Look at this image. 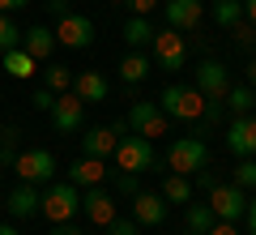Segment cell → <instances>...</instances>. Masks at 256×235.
I'll return each instance as SVG.
<instances>
[{
  "mask_svg": "<svg viewBox=\"0 0 256 235\" xmlns=\"http://www.w3.org/2000/svg\"><path fill=\"white\" fill-rule=\"evenodd\" d=\"M158 107L166 111V120H184V124H196L205 111V94L196 90V86H166L162 94H158Z\"/></svg>",
  "mask_w": 256,
  "mask_h": 235,
  "instance_id": "obj_1",
  "label": "cell"
},
{
  "mask_svg": "<svg viewBox=\"0 0 256 235\" xmlns=\"http://www.w3.org/2000/svg\"><path fill=\"white\" fill-rule=\"evenodd\" d=\"M111 158H116L120 171H132V175L154 171V163H158V158H154V141H150V137H137V133H124V137H120Z\"/></svg>",
  "mask_w": 256,
  "mask_h": 235,
  "instance_id": "obj_2",
  "label": "cell"
},
{
  "mask_svg": "<svg viewBox=\"0 0 256 235\" xmlns=\"http://www.w3.org/2000/svg\"><path fill=\"white\" fill-rule=\"evenodd\" d=\"M205 163H210V145L201 137H175L166 150V171L175 175H196Z\"/></svg>",
  "mask_w": 256,
  "mask_h": 235,
  "instance_id": "obj_3",
  "label": "cell"
},
{
  "mask_svg": "<svg viewBox=\"0 0 256 235\" xmlns=\"http://www.w3.org/2000/svg\"><path fill=\"white\" fill-rule=\"evenodd\" d=\"M43 218L47 222H73L77 209H82V188L77 184H52V188L43 192Z\"/></svg>",
  "mask_w": 256,
  "mask_h": 235,
  "instance_id": "obj_4",
  "label": "cell"
},
{
  "mask_svg": "<svg viewBox=\"0 0 256 235\" xmlns=\"http://www.w3.org/2000/svg\"><path fill=\"white\" fill-rule=\"evenodd\" d=\"M150 47H154V64H158V69H166V73H180L184 60H188V43H184V35H180L175 26L154 30Z\"/></svg>",
  "mask_w": 256,
  "mask_h": 235,
  "instance_id": "obj_5",
  "label": "cell"
},
{
  "mask_svg": "<svg viewBox=\"0 0 256 235\" xmlns=\"http://www.w3.org/2000/svg\"><path fill=\"white\" fill-rule=\"evenodd\" d=\"M128 133H137V137H166V128H171V120H166V111L158 107V103H132L128 107Z\"/></svg>",
  "mask_w": 256,
  "mask_h": 235,
  "instance_id": "obj_6",
  "label": "cell"
},
{
  "mask_svg": "<svg viewBox=\"0 0 256 235\" xmlns=\"http://www.w3.org/2000/svg\"><path fill=\"white\" fill-rule=\"evenodd\" d=\"M13 171L22 175V184H52V175H56V154H52V150H18Z\"/></svg>",
  "mask_w": 256,
  "mask_h": 235,
  "instance_id": "obj_7",
  "label": "cell"
},
{
  "mask_svg": "<svg viewBox=\"0 0 256 235\" xmlns=\"http://www.w3.org/2000/svg\"><path fill=\"white\" fill-rule=\"evenodd\" d=\"M210 209L222 222H239L248 214V188H239V184H214L210 188Z\"/></svg>",
  "mask_w": 256,
  "mask_h": 235,
  "instance_id": "obj_8",
  "label": "cell"
},
{
  "mask_svg": "<svg viewBox=\"0 0 256 235\" xmlns=\"http://www.w3.org/2000/svg\"><path fill=\"white\" fill-rule=\"evenodd\" d=\"M52 30H56L60 47H90L94 43V22L86 13H64V18H56Z\"/></svg>",
  "mask_w": 256,
  "mask_h": 235,
  "instance_id": "obj_9",
  "label": "cell"
},
{
  "mask_svg": "<svg viewBox=\"0 0 256 235\" xmlns=\"http://www.w3.org/2000/svg\"><path fill=\"white\" fill-rule=\"evenodd\" d=\"M47 116H52L56 133H77V128L86 124V103L77 99L73 90H64V94H56V107L47 111Z\"/></svg>",
  "mask_w": 256,
  "mask_h": 235,
  "instance_id": "obj_10",
  "label": "cell"
},
{
  "mask_svg": "<svg viewBox=\"0 0 256 235\" xmlns=\"http://www.w3.org/2000/svg\"><path fill=\"white\" fill-rule=\"evenodd\" d=\"M196 90L205 94V99H226L230 90V69L222 60H201L196 64Z\"/></svg>",
  "mask_w": 256,
  "mask_h": 235,
  "instance_id": "obj_11",
  "label": "cell"
},
{
  "mask_svg": "<svg viewBox=\"0 0 256 235\" xmlns=\"http://www.w3.org/2000/svg\"><path fill=\"white\" fill-rule=\"evenodd\" d=\"M162 13H166V26L184 30H196L205 22V0H162Z\"/></svg>",
  "mask_w": 256,
  "mask_h": 235,
  "instance_id": "obj_12",
  "label": "cell"
},
{
  "mask_svg": "<svg viewBox=\"0 0 256 235\" xmlns=\"http://www.w3.org/2000/svg\"><path fill=\"white\" fill-rule=\"evenodd\" d=\"M226 150L235 158H252L256 154V116H235L226 128Z\"/></svg>",
  "mask_w": 256,
  "mask_h": 235,
  "instance_id": "obj_13",
  "label": "cell"
},
{
  "mask_svg": "<svg viewBox=\"0 0 256 235\" xmlns=\"http://www.w3.org/2000/svg\"><path fill=\"white\" fill-rule=\"evenodd\" d=\"M82 214L90 218L94 226H107L111 218H116V197H111L102 184H94V188H86V192H82Z\"/></svg>",
  "mask_w": 256,
  "mask_h": 235,
  "instance_id": "obj_14",
  "label": "cell"
},
{
  "mask_svg": "<svg viewBox=\"0 0 256 235\" xmlns=\"http://www.w3.org/2000/svg\"><path fill=\"white\" fill-rule=\"evenodd\" d=\"M132 222L137 226H162L166 222L162 192H137V197H132Z\"/></svg>",
  "mask_w": 256,
  "mask_h": 235,
  "instance_id": "obj_15",
  "label": "cell"
},
{
  "mask_svg": "<svg viewBox=\"0 0 256 235\" xmlns=\"http://www.w3.org/2000/svg\"><path fill=\"white\" fill-rule=\"evenodd\" d=\"M107 158H90V154H82V158H73V167H68V184H77V188H94V184L107 180Z\"/></svg>",
  "mask_w": 256,
  "mask_h": 235,
  "instance_id": "obj_16",
  "label": "cell"
},
{
  "mask_svg": "<svg viewBox=\"0 0 256 235\" xmlns=\"http://www.w3.org/2000/svg\"><path fill=\"white\" fill-rule=\"evenodd\" d=\"M73 94L82 103H107L111 99V86H107V77H102L98 69H86V73L73 77Z\"/></svg>",
  "mask_w": 256,
  "mask_h": 235,
  "instance_id": "obj_17",
  "label": "cell"
},
{
  "mask_svg": "<svg viewBox=\"0 0 256 235\" xmlns=\"http://www.w3.org/2000/svg\"><path fill=\"white\" fill-rule=\"evenodd\" d=\"M38 205H43V192H38V184H18V188L9 192V201H4V209H9L13 218H34Z\"/></svg>",
  "mask_w": 256,
  "mask_h": 235,
  "instance_id": "obj_18",
  "label": "cell"
},
{
  "mask_svg": "<svg viewBox=\"0 0 256 235\" xmlns=\"http://www.w3.org/2000/svg\"><path fill=\"white\" fill-rule=\"evenodd\" d=\"M56 47H60V43H56V30H52V26H30V30H22V52L34 56V60H47Z\"/></svg>",
  "mask_w": 256,
  "mask_h": 235,
  "instance_id": "obj_19",
  "label": "cell"
},
{
  "mask_svg": "<svg viewBox=\"0 0 256 235\" xmlns=\"http://www.w3.org/2000/svg\"><path fill=\"white\" fill-rule=\"evenodd\" d=\"M116 141L120 137L111 133V128H86L82 154H90V158H111V154H116Z\"/></svg>",
  "mask_w": 256,
  "mask_h": 235,
  "instance_id": "obj_20",
  "label": "cell"
},
{
  "mask_svg": "<svg viewBox=\"0 0 256 235\" xmlns=\"http://www.w3.org/2000/svg\"><path fill=\"white\" fill-rule=\"evenodd\" d=\"M150 73H154V64L146 60V52H128L124 60H120V82L124 86H141Z\"/></svg>",
  "mask_w": 256,
  "mask_h": 235,
  "instance_id": "obj_21",
  "label": "cell"
},
{
  "mask_svg": "<svg viewBox=\"0 0 256 235\" xmlns=\"http://www.w3.org/2000/svg\"><path fill=\"white\" fill-rule=\"evenodd\" d=\"M222 107L230 111V116H252V107H256V90L252 86H230L226 90V99H222Z\"/></svg>",
  "mask_w": 256,
  "mask_h": 235,
  "instance_id": "obj_22",
  "label": "cell"
},
{
  "mask_svg": "<svg viewBox=\"0 0 256 235\" xmlns=\"http://www.w3.org/2000/svg\"><path fill=\"white\" fill-rule=\"evenodd\" d=\"M150 39H154V22L150 18H128L124 22V43L132 47V52H146Z\"/></svg>",
  "mask_w": 256,
  "mask_h": 235,
  "instance_id": "obj_23",
  "label": "cell"
},
{
  "mask_svg": "<svg viewBox=\"0 0 256 235\" xmlns=\"http://www.w3.org/2000/svg\"><path fill=\"white\" fill-rule=\"evenodd\" d=\"M0 56H4V69H9V77H18V82H26V77H34L38 60H34V56H26L22 47H13V52H0Z\"/></svg>",
  "mask_w": 256,
  "mask_h": 235,
  "instance_id": "obj_24",
  "label": "cell"
},
{
  "mask_svg": "<svg viewBox=\"0 0 256 235\" xmlns=\"http://www.w3.org/2000/svg\"><path fill=\"white\" fill-rule=\"evenodd\" d=\"M162 201H166V205H188V201H192V184H188V175H166V180H162Z\"/></svg>",
  "mask_w": 256,
  "mask_h": 235,
  "instance_id": "obj_25",
  "label": "cell"
},
{
  "mask_svg": "<svg viewBox=\"0 0 256 235\" xmlns=\"http://www.w3.org/2000/svg\"><path fill=\"white\" fill-rule=\"evenodd\" d=\"M214 22L218 26H239L244 22V0H214Z\"/></svg>",
  "mask_w": 256,
  "mask_h": 235,
  "instance_id": "obj_26",
  "label": "cell"
},
{
  "mask_svg": "<svg viewBox=\"0 0 256 235\" xmlns=\"http://www.w3.org/2000/svg\"><path fill=\"white\" fill-rule=\"evenodd\" d=\"M43 86H47V90H56V94L73 90V69H68V64H47V73H43Z\"/></svg>",
  "mask_w": 256,
  "mask_h": 235,
  "instance_id": "obj_27",
  "label": "cell"
},
{
  "mask_svg": "<svg viewBox=\"0 0 256 235\" xmlns=\"http://www.w3.org/2000/svg\"><path fill=\"white\" fill-rule=\"evenodd\" d=\"M18 128L13 124H4L0 128V167H13V158H18Z\"/></svg>",
  "mask_w": 256,
  "mask_h": 235,
  "instance_id": "obj_28",
  "label": "cell"
},
{
  "mask_svg": "<svg viewBox=\"0 0 256 235\" xmlns=\"http://www.w3.org/2000/svg\"><path fill=\"white\" fill-rule=\"evenodd\" d=\"M13 47H22V30L13 13H0V52H13Z\"/></svg>",
  "mask_w": 256,
  "mask_h": 235,
  "instance_id": "obj_29",
  "label": "cell"
},
{
  "mask_svg": "<svg viewBox=\"0 0 256 235\" xmlns=\"http://www.w3.org/2000/svg\"><path fill=\"white\" fill-rule=\"evenodd\" d=\"M218 222V218H214V209L210 205H188V231H210V226Z\"/></svg>",
  "mask_w": 256,
  "mask_h": 235,
  "instance_id": "obj_30",
  "label": "cell"
},
{
  "mask_svg": "<svg viewBox=\"0 0 256 235\" xmlns=\"http://www.w3.org/2000/svg\"><path fill=\"white\" fill-rule=\"evenodd\" d=\"M230 184H239V188H256V158H239L235 180H230Z\"/></svg>",
  "mask_w": 256,
  "mask_h": 235,
  "instance_id": "obj_31",
  "label": "cell"
},
{
  "mask_svg": "<svg viewBox=\"0 0 256 235\" xmlns=\"http://www.w3.org/2000/svg\"><path fill=\"white\" fill-rule=\"evenodd\" d=\"M102 231H107V235H141V226L132 222V218H111Z\"/></svg>",
  "mask_w": 256,
  "mask_h": 235,
  "instance_id": "obj_32",
  "label": "cell"
},
{
  "mask_svg": "<svg viewBox=\"0 0 256 235\" xmlns=\"http://www.w3.org/2000/svg\"><path fill=\"white\" fill-rule=\"evenodd\" d=\"M116 188H120V197H137V192H141V175L120 171V184H116Z\"/></svg>",
  "mask_w": 256,
  "mask_h": 235,
  "instance_id": "obj_33",
  "label": "cell"
},
{
  "mask_svg": "<svg viewBox=\"0 0 256 235\" xmlns=\"http://www.w3.org/2000/svg\"><path fill=\"white\" fill-rule=\"evenodd\" d=\"M124 5L132 9V18H150V13H154L162 0H124Z\"/></svg>",
  "mask_w": 256,
  "mask_h": 235,
  "instance_id": "obj_34",
  "label": "cell"
},
{
  "mask_svg": "<svg viewBox=\"0 0 256 235\" xmlns=\"http://www.w3.org/2000/svg\"><path fill=\"white\" fill-rule=\"evenodd\" d=\"M230 30H235V43H239V47H248V43L256 39V26H252V22H239V26H230Z\"/></svg>",
  "mask_w": 256,
  "mask_h": 235,
  "instance_id": "obj_35",
  "label": "cell"
},
{
  "mask_svg": "<svg viewBox=\"0 0 256 235\" xmlns=\"http://www.w3.org/2000/svg\"><path fill=\"white\" fill-rule=\"evenodd\" d=\"M34 107H38V111H52V107H56V90L38 86V90H34Z\"/></svg>",
  "mask_w": 256,
  "mask_h": 235,
  "instance_id": "obj_36",
  "label": "cell"
},
{
  "mask_svg": "<svg viewBox=\"0 0 256 235\" xmlns=\"http://www.w3.org/2000/svg\"><path fill=\"white\" fill-rule=\"evenodd\" d=\"M205 235H239V231H235V222H222V218H218V222H214Z\"/></svg>",
  "mask_w": 256,
  "mask_h": 235,
  "instance_id": "obj_37",
  "label": "cell"
},
{
  "mask_svg": "<svg viewBox=\"0 0 256 235\" xmlns=\"http://www.w3.org/2000/svg\"><path fill=\"white\" fill-rule=\"evenodd\" d=\"M214 184H218V180H214V175H210V171H205V167H201V171H196V188H201V192H210Z\"/></svg>",
  "mask_w": 256,
  "mask_h": 235,
  "instance_id": "obj_38",
  "label": "cell"
},
{
  "mask_svg": "<svg viewBox=\"0 0 256 235\" xmlns=\"http://www.w3.org/2000/svg\"><path fill=\"white\" fill-rule=\"evenodd\" d=\"M52 235H86V231H77L73 222H52Z\"/></svg>",
  "mask_w": 256,
  "mask_h": 235,
  "instance_id": "obj_39",
  "label": "cell"
},
{
  "mask_svg": "<svg viewBox=\"0 0 256 235\" xmlns=\"http://www.w3.org/2000/svg\"><path fill=\"white\" fill-rule=\"evenodd\" d=\"M47 9H52V18H64V13H73V9H68V0H47Z\"/></svg>",
  "mask_w": 256,
  "mask_h": 235,
  "instance_id": "obj_40",
  "label": "cell"
},
{
  "mask_svg": "<svg viewBox=\"0 0 256 235\" xmlns=\"http://www.w3.org/2000/svg\"><path fill=\"white\" fill-rule=\"evenodd\" d=\"M30 0H0V13H18V9H26Z\"/></svg>",
  "mask_w": 256,
  "mask_h": 235,
  "instance_id": "obj_41",
  "label": "cell"
},
{
  "mask_svg": "<svg viewBox=\"0 0 256 235\" xmlns=\"http://www.w3.org/2000/svg\"><path fill=\"white\" fill-rule=\"evenodd\" d=\"M248 231H252V235H256V197H252V201H248Z\"/></svg>",
  "mask_w": 256,
  "mask_h": 235,
  "instance_id": "obj_42",
  "label": "cell"
},
{
  "mask_svg": "<svg viewBox=\"0 0 256 235\" xmlns=\"http://www.w3.org/2000/svg\"><path fill=\"white\" fill-rule=\"evenodd\" d=\"M244 22H252V26H256V0H244Z\"/></svg>",
  "mask_w": 256,
  "mask_h": 235,
  "instance_id": "obj_43",
  "label": "cell"
},
{
  "mask_svg": "<svg viewBox=\"0 0 256 235\" xmlns=\"http://www.w3.org/2000/svg\"><path fill=\"white\" fill-rule=\"evenodd\" d=\"M248 86L256 90V60H248Z\"/></svg>",
  "mask_w": 256,
  "mask_h": 235,
  "instance_id": "obj_44",
  "label": "cell"
},
{
  "mask_svg": "<svg viewBox=\"0 0 256 235\" xmlns=\"http://www.w3.org/2000/svg\"><path fill=\"white\" fill-rule=\"evenodd\" d=\"M0 235H22V231H13V226H4V222H0Z\"/></svg>",
  "mask_w": 256,
  "mask_h": 235,
  "instance_id": "obj_45",
  "label": "cell"
},
{
  "mask_svg": "<svg viewBox=\"0 0 256 235\" xmlns=\"http://www.w3.org/2000/svg\"><path fill=\"white\" fill-rule=\"evenodd\" d=\"M184 235H201V231H184Z\"/></svg>",
  "mask_w": 256,
  "mask_h": 235,
  "instance_id": "obj_46",
  "label": "cell"
},
{
  "mask_svg": "<svg viewBox=\"0 0 256 235\" xmlns=\"http://www.w3.org/2000/svg\"><path fill=\"white\" fill-rule=\"evenodd\" d=\"M111 5H124V0H111Z\"/></svg>",
  "mask_w": 256,
  "mask_h": 235,
  "instance_id": "obj_47",
  "label": "cell"
},
{
  "mask_svg": "<svg viewBox=\"0 0 256 235\" xmlns=\"http://www.w3.org/2000/svg\"><path fill=\"white\" fill-rule=\"evenodd\" d=\"M0 209H4V201H0Z\"/></svg>",
  "mask_w": 256,
  "mask_h": 235,
  "instance_id": "obj_48",
  "label": "cell"
}]
</instances>
